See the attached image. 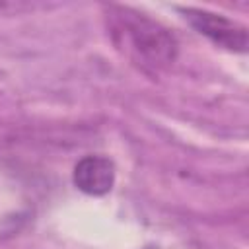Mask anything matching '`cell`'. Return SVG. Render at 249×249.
Returning <instances> with one entry per match:
<instances>
[{
	"mask_svg": "<svg viewBox=\"0 0 249 249\" xmlns=\"http://www.w3.org/2000/svg\"><path fill=\"white\" fill-rule=\"evenodd\" d=\"M183 18L216 47H222L231 53L247 51V27L226 18L224 14H214L198 8H179Z\"/></svg>",
	"mask_w": 249,
	"mask_h": 249,
	"instance_id": "2",
	"label": "cell"
},
{
	"mask_svg": "<svg viewBox=\"0 0 249 249\" xmlns=\"http://www.w3.org/2000/svg\"><path fill=\"white\" fill-rule=\"evenodd\" d=\"M115 163L101 154H89L78 160L72 171V181L78 191L89 196H103L115 185Z\"/></svg>",
	"mask_w": 249,
	"mask_h": 249,
	"instance_id": "3",
	"label": "cell"
},
{
	"mask_svg": "<svg viewBox=\"0 0 249 249\" xmlns=\"http://www.w3.org/2000/svg\"><path fill=\"white\" fill-rule=\"evenodd\" d=\"M105 21L113 45L144 72L158 74L175 62V35L150 16L126 6H107Z\"/></svg>",
	"mask_w": 249,
	"mask_h": 249,
	"instance_id": "1",
	"label": "cell"
}]
</instances>
